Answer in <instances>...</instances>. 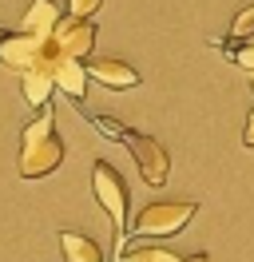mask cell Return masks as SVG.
<instances>
[{
	"label": "cell",
	"instance_id": "1",
	"mask_svg": "<svg viewBox=\"0 0 254 262\" xmlns=\"http://www.w3.org/2000/svg\"><path fill=\"white\" fill-rule=\"evenodd\" d=\"M64 163V139L56 135V115L52 107H40V115L20 131V175L24 179H44Z\"/></svg>",
	"mask_w": 254,
	"mask_h": 262
},
{
	"label": "cell",
	"instance_id": "2",
	"mask_svg": "<svg viewBox=\"0 0 254 262\" xmlns=\"http://www.w3.org/2000/svg\"><path fill=\"white\" fill-rule=\"evenodd\" d=\"M95 127L103 131V135H111V139H119V143L131 151V159H135V167H139V175H143L147 187H163V183H167L171 155H167V147H163L159 139L139 135V131L123 127V123H115V119H108V115H99V119H95Z\"/></svg>",
	"mask_w": 254,
	"mask_h": 262
},
{
	"label": "cell",
	"instance_id": "3",
	"mask_svg": "<svg viewBox=\"0 0 254 262\" xmlns=\"http://www.w3.org/2000/svg\"><path fill=\"white\" fill-rule=\"evenodd\" d=\"M199 214V203L190 199H163V203H147L135 214V234L139 238H171Z\"/></svg>",
	"mask_w": 254,
	"mask_h": 262
},
{
	"label": "cell",
	"instance_id": "4",
	"mask_svg": "<svg viewBox=\"0 0 254 262\" xmlns=\"http://www.w3.org/2000/svg\"><path fill=\"white\" fill-rule=\"evenodd\" d=\"M60 52L52 48L48 36H32V32H0V64L12 68V72H32V68H48Z\"/></svg>",
	"mask_w": 254,
	"mask_h": 262
},
{
	"label": "cell",
	"instance_id": "5",
	"mask_svg": "<svg viewBox=\"0 0 254 262\" xmlns=\"http://www.w3.org/2000/svg\"><path fill=\"white\" fill-rule=\"evenodd\" d=\"M92 191H95V203L111 214L115 234L123 238L127 234V183H123V175H119L108 159H99V163L92 167Z\"/></svg>",
	"mask_w": 254,
	"mask_h": 262
},
{
	"label": "cell",
	"instance_id": "6",
	"mask_svg": "<svg viewBox=\"0 0 254 262\" xmlns=\"http://www.w3.org/2000/svg\"><path fill=\"white\" fill-rule=\"evenodd\" d=\"M52 48L68 56V60H88L95 48V24L83 16H60V24L52 28Z\"/></svg>",
	"mask_w": 254,
	"mask_h": 262
},
{
	"label": "cell",
	"instance_id": "7",
	"mask_svg": "<svg viewBox=\"0 0 254 262\" xmlns=\"http://www.w3.org/2000/svg\"><path fill=\"white\" fill-rule=\"evenodd\" d=\"M88 80L103 83V88H111V92H127V88L139 83V72L127 64V60H111V56H103V60H92V64H88Z\"/></svg>",
	"mask_w": 254,
	"mask_h": 262
},
{
	"label": "cell",
	"instance_id": "8",
	"mask_svg": "<svg viewBox=\"0 0 254 262\" xmlns=\"http://www.w3.org/2000/svg\"><path fill=\"white\" fill-rule=\"evenodd\" d=\"M52 80H56V88H60L64 96H72L79 103L83 92H88V64H83V60L56 56V60H52Z\"/></svg>",
	"mask_w": 254,
	"mask_h": 262
},
{
	"label": "cell",
	"instance_id": "9",
	"mask_svg": "<svg viewBox=\"0 0 254 262\" xmlns=\"http://www.w3.org/2000/svg\"><path fill=\"white\" fill-rule=\"evenodd\" d=\"M60 24V8L56 0H32L24 20H20V32H32V36H52V28Z\"/></svg>",
	"mask_w": 254,
	"mask_h": 262
},
{
	"label": "cell",
	"instance_id": "10",
	"mask_svg": "<svg viewBox=\"0 0 254 262\" xmlns=\"http://www.w3.org/2000/svg\"><path fill=\"white\" fill-rule=\"evenodd\" d=\"M20 88H24V99H28L32 107H44L48 99H52V92H56V80H52L48 68H32V72L20 76Z\"/></svg>",
	"mask_w": 254,
	"mask_h": 262
},
{
	"label": "cell",
	"instance_id": "11",
	"mask_svg": "<svg viewBox=\"0 0 254 262\" xmlns=\"http://www.w3.org/2000/svg\"><path fill=\"white\" fill-rule=\"evenodd\" d=\"M60 250L68 262H103V250L88 234H76V230H60Z\"/></svg>",
	"mask_w": 254,
	"mask_h": 262
},
{
	"label": "cell",
	"instance_id": "12",
	"mask_svg": "<svg viewBox=\"0 0 254 262\" xmlns=\"http://www.w3.org/2000/svg\"><path fill=\"white\" fill-rule=\"evenodd\" d=\"M119 262H183L179 254L163 250V246H139V250H127Z\"/></svg>",
	"mask_w": 254,
	"mask_h": 262
},
{
	"label": "cell",
	"instance_id": "13",
	"mask_svg": "<svg viewBox=\"0 0 254 262\" xmlns=\"http://www.w3.org/2000/svg\"><path fill=\"white\" fill-rule=\"evenodd\" d=\"M250 36H254V4L242 8L235 16V24H230V40H250Z\"/></svg>",
	"mask_w": 254,
	"mask_h": 262
},
{
	"label": "cell",
	"instance_id": "14",
	"mask_svg": "<svg viewBox=\"0 0 254 262\" xmlns=\"http://www.w3.org/2000/svg\"><path fill=\"white\" fill-rule=\"evenodd\" d=\"M99 4H103V0H68V16H83V20H92L95 12H99Z\"/></svg>",
	"mask_w": 254,
	"mask_h": 262
},
{
	"label": "cell",
	"instance_id": "15",
	"mask_svg": "<svg viewBox=\"0 0 254 262\" xmlns=\"http://www.w3.org/2000/svg\"><path fill=\"white\" fill-rule=\"evenodd\" d=\"M242 143H246V147H254V112H250V119H246V131H242Z\"/></svg>",
	"mask_w": 254,
	"mask_h": 262
},
{
	"label": "cell",
	"instance_id": "16",
	"mask_svg": "<svg viewBox=\"0 0 254 262\" xmlns=\"http://www.w3.org/2000/svg\"><path fill=\"white\" fill-rule=\"evenodd\" d=\"M250 83H254V72H250Z\"/></svg>",
	"mask_w": 254,
	"mask_h": 262
},
{
	"label": "cell",
	"instance_id": "17",
	"mask_svg": "<svg viewBox=\"0 0 254 262\" xmlns=\"http://www.w3.org/2000/svg\"><path fill=\"white\" fill-rule=\"evenodd\" d=\"M250 44H254V36H250Z\"/></svg>",
	"mask_w": 254,
	"mask_h": 262
}]
</instances>
